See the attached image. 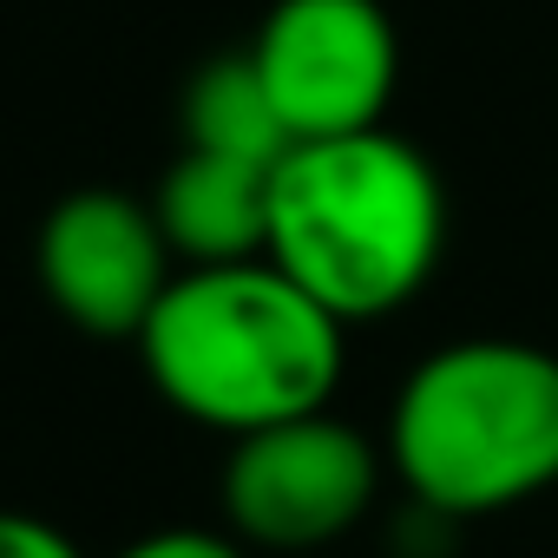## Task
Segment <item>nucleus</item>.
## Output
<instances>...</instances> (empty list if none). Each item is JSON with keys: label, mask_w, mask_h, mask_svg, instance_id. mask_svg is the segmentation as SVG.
I'll list each match as a JSON object with an SVG mask.
<instances>
[{"label": "nucleus", "mask_w": 558, "mask_h": 558, "mask_svg": "<svg viewBox=\"0 0 558 558\" xmlns=\"http://www.w3.org/2000/svg\"><path fill=\"white\" fill-rule=\"evenodd\" d=\"M375 493H381V453L329 408L230 440L217 480L230 538L263 551H323L349 538L368 519Z\"/></svg>", "instance_id": "4"}, {"label": "nucleus", "mask_w": 558, "mask_h": 558, "mask_svg": "<svg viewBox=\"0 0 558 558\" xmlns=\"http://www.w3.org/2000/svg\"><path fill=\"white\" fill-rule=\"evenodd\" d=\"M138 362L184 421L243 440L336 401L349 329L269 256L210 263L171 276L138 329Z\"/></svg>", "instance_id": "2"}, {"label": "nucleus", "mask_w": 558, "mask_h": 558, "mask_svg": "<svg viewBox=\"0 0 558 558\" xmlns=\"http://www.w3.org/2000/svg\"><path fill=\"white\" fill-rule=\"evenodd\" d=\"M112 558H250V551H243V538H230V532L165 525V532L132 538V545H125V551H112Z\"/></svg>", "instance_id": "9"}, {"label": "nucleus", "mask_w": 558, "mask_h": 558, "mask_svg": "<svg viewBox=\"0 0 558 558\" xmlns=\"http://www.w3.org/2000/svg\"><path fill=\"white\" fill-rule=\"evenodd\" d=\"M184 145L191 151H210V158H236V165H276L296 138L276 112L250 47L243 53H217L204 60L191 80H184Z\"/></svg>", "instance_id": "8"}, {"label": "nucleus", "mask_w": 558, "mask_h": 558, "mask_svg": "<svg viewBox=\"0 0 558 558\" xmlns=\"http://www.w3.org/2000/svg\"><path fill=\"white\" fill-rule=\"evenodd\" d=\"M0 558H86L60 525L34 519V512H8L0 506Z\"/></svg>", "instance_id": "10"}, {"label": "nucleus", "mask_w": 558, "mask_h": 558, "mask_svg": "<svg viewBox=\"0 0 558 558\" xmlns=\"http://www.w3.org/2000/svg\"><path fill=\"white\" fill-rule=\"evenodd\" d=\"M388 460L414 506L486 519L558 486V355L466 336L421 355L388 408Z\"/></svg>", "instance_id": "3"}, {"label": "nucleus", "mask_w": 558, "mask_h": 558, "mask_svg": "<svg viewBox=\"0 0 558 558\" xmlns=\"http://www.w3.org/2000/svg\"><path fill=\"white\" fill-rule=\"evenodd\" d=\"M250 60L296 145L375 132L401 86V34L381 0H276Z\"/></svg>", "instance_id": "5"}, {"label": "nucleus", "mask_w": 558, "mask_h": 558, "mask_svg": "<svg viewBox=\"0 0 558 558\" xmlns=\"http://www.w3.org/2000/svg\"><path fill=\"white\" fill-rule=\"evenodd\" d=\"M269 171L276 165H236L184 145L151 197L171 256H184V269L256 263L269 250Z\"/></svg>", "instance_id": "7"}, {"label": "nucleus", "mask_w": 558, "mask_h": 558, "mask_svg": "<svg viewBox=\"0 0 558 558\" xmlns=\"http://www.w3.org/2000/svg\"><path fill=\"white\" fill-rule=\"evenodd\" d=\"M34 276L60 323H73L80 336L138 342L158 296L171 290V243L151 204L86 184L47 210L34 236Z\"/></svg>", "instance_id": "6"}, {"label": "nucleus", "mask_w": 558, "mask_h": 558, "mask_svg": "<svg viewBox=\"0 0 558 558\" xmlns=\"http://www.w3.org/2000/svg\"><path fill=\"white\" fill-rule=\"evenodd\" d=\"M447 250V184L401 132L303 138L269 171V263L342 329L427 290Z\"/></svg>", "instance_id": "1"}]
</instances>
